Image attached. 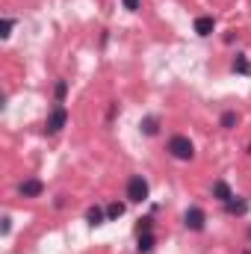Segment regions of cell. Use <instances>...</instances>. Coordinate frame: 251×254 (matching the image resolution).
Returning <instances> with one entry per match:
<instances>
[{
    "label": "cell",
    "mask_w": 251,
    "mask_h": 254,
    "mask_svg": "<svg viewBox=\"0 0 251 254\" xmlns=\"http://www.w3.org/2000/svg\"><path fill=\"white\" fill-rule=\"evenodd\" d=\"M122 3H125L127 12H139V9H142V3H139V0H122Z\"/></svg>",
    "instance_id": "18"
},
{
    "label": "cell",
    "mask_w": 251,
    "mask_h": 254,
    "mask_svg": "<svg viewBox=\"0 0 251 254\" xmlns=\"http://www.w3.org/2000/svg\"><path fill=\"white\" fill-rule=\"evenodd\" d=\"M65 125H68V110H65L63 104H57V107L51 110V116H48L45 133H60V130H63Z\"/></svg>",
    "instance_id": "3"
},
{
    "label": "cell",
    "mask_w": 251,
    "mask_h": 254,
    "mask_svg": "<svg viewBox=\"0 0 251 254\" xmlns=\"http://www.w3.org/2000/svg\"><path fill=\"white\" fill-rule=\"evenodd\" d=\"M169 154H172L175 160H184V163H187V160L195 157V145L189 142V136H181V133H178V136L169 139Z\"/></svg>",
    "instance_id": "1"
},
{
    "label": "cell",
    "mask_w": 251,
    "mask_h": 254,
    "mask_svg": "<svg viewBox=\"0 0 251 254\" xmlns=\"http://www.w3.org/2000/svg\"><path fill=\"white\" fill-rule=\"evenodd\" d=\"M213 198L222 201V204H228V201L234 198V192H231V187H228L225 181H216V184H213Z\"/></svg>",
    "instance_id": "8"
},
{
    "label": "cell",
    "mask_w": 251,
    "mask_h": 254,
    "mask_svg": "<svg viewBox=\"0 0 251 254\" xmlns=\"http://www.w3.org/2000/svg\"><path fill=\"white\" fill-rule=\"evenodd\" d=\"M122 216H125V204H122V201H113V204L107 207V219L113 222V219H122Z\"/></svg>",
    "instance_id": "12"
},
{
    "label": "cell",
    "mask_w": 251,
    "mask_h": 254,
    "mask_svg": "<svg viewBox=\"0 0 251 254\" xmlns=\"http://www.w3.org/2000/svg\"><path fill=\"white\" fill-rule=\"evenodd\" d=\"M237 122H240V116H237L234 110H228V113H222V127H225V130H231V127H237Z\"/></svg>",
    "instance_id": "14"
},
{
    "label": "cell",
    "mask_w": 251,
    "mask_h": 254,
    "mask_svg": "<svg viewBox=\"0 0 251 254\" xmlns=\"http://www.w3.org/2000/svg\"><path fill=\"white\" fill-rule=\"evenodd\" d=\"M154 228V219H139V234H151Z\"/></svg>",
    "instance_id": "17"
},
{
    "label": "cell",
    "mask_w": 251,
    "mask_h": 254,
    "mask_svg": "<svg viewBox=\"0 0 251 254\" xmlns=\"http://www.w3.org/2000/svg\"><path fill=\"white\" fill-rule=\"evenodd\" d=\"M234 71H237V74H251V63L246 60V57H243V54L234 60Z\"/></svg>",
    "instance_id": "13"
},
{
    "label": "cell",
    "mask_w": 251,
    "mask_h": 254,
    "mask_svg": "<svg viewBox=\"0 0 251 254\" xmlns=\"http://www.w3.org/2000/svg\"><path fill=\"white\" fill-rule=\"evenodd\" d=\"M54 95H57V101H60V104L65 101V95H68V83H65V80H60V83H57V89H54Z\"/></svg>",
    "instance_id": "16"
},
{
    "label": "cell",
    "mask_w": 251,
    "mask_h": 254,
    "mask_svg": "<svg viewBox=\"0 0 251 254\" xmlns=\"http://www.w3.org/2000/svg\"><path fill=\"white\" fill-rule=\"evenodd\" d=\"M225 210H228L231 216H246V213H249V201H246V198H237V195H234V198H231V201L225 204Z\"/></svg>",
    "instance_id": "6"
},
{
    "label": "cell",
    "mask_w": 251,
    "mask_h": 254,
    "mask_svg": "<svg viewBox=\"0 0 251 254\" xmlns=\"http://www.w3.org/2000/svg\"><path fill=\"white\" fill-rule=\"evenodd\" d=\"M86 222H89L92 228H95V225H104V222H107V210H101L98 204L89 207V210H86Z\"/></svg>",
    "instance_id": "9"
},
{
    "label": "cell",
    "mask_w": 251,
    "mask_h": 254,
    "mask_svg": "<svg viewBox=\"0 0 251 254\" xmlns=\"http://www.w3.org/2000/svg\"><path fill=\"white\" fill-rule=\"evenodd\" d=\"M154 246H157L154 234H139V246H136V252L139 254H151L154 252Z\"/></svg>",
    "instance_id": "10"
},
{
    "label": "cell",
    "mask_w": 251,
    "mask_h": 254,
    "mask_svg": "<svg viewBox=\"0 0 251 254\" xmlns=\"http://www.w3.org/2000/svg\"><path fill=\"white\" fill-rule=\"evenodd\" d=\"M184 225H187L189 231H204V225H207V213H204L201 207H189L187 213H184Z\"/></svg>",
    "instance_id": "4"
},
{
    "label": "cell",
    "mask_w": 251,
    "mask_h": 254,
    "mask_svg": "<svg viewBox=\"0 0 251 254\" xmlns=\"http://www.w3.org/2000/svg\"><path fill=\"white\" fill-rule=\"evenodd\" d=\"M127 198H130L133 204H142V201L148 198V181H145L142 175H133V178L127 181Z\"/></svg>",
    "instance_id": "2"
},
{
    "label": "cell",
    "mask_w": 251,
    "mask_h": 254,
    "mask_svg": "<svg viewBox=\"0 0 251 254\" xmlns=\"http://www.w3.org/2000/svg\"><path fill=\"white\" fill-rule=\"evenodd\" d=\"M45 192V184L39 181V178H30V181H24L21 187H18V195L21 198H39Z\"/></svg>",
    "instance_id": "5"
},
{
    "label": "cell",
    "mask_w": 251,
    "mask_h": 254,
    "mask_svg": "<svg viewBox=\"0 0 251 254\" xmlns=\"http://www.w3.org/2000/svg\"><path fill=\"white\" fill-rule=\"evenodd\" d=\"M216 30V21L210 18V15H201V18H195V33L198 36H210Z\"/></svg>",
    "instance_id": "7"
},
{
    "label": "cell",
    "mask_w": 251,
    "mask_h": 254,
    "mask_svg": "<svg viewBox=\"0 0 251 254\" xmlns=\"http://www.w3.org/2000/svg\"><path fill=\"white\" fill-rule=\"evenodd\" d=\"M12 27H15V21H12V18H3V21H0V36L9 39V36H12Z\"/></svg>",
    "instance_id": "15"
},
{
    "label": "cell",
    "mask_w": 251,
    "mask_h": 254,
    "mask_svg": "<svg viewBox=\"0 0 251 254\" xmlns=\"http://www.w3.org/2000/svg\"><path fill=\"white\" fill-rule=\"evenodd\" d=\"M249 240H251V228H249Z\"/></svg>",
    "instance_id": "19"
},
{
    "label": "cell",
    "mask_w": 251,
    "mask_h": 254,
    "mask_svg": "<svg viewBox=\"0 0 251 254\" xmlns=\"http://www.w3.org/2000/svg\"><path fill=\"white\" fill-rule=\"evenodd\" d=\"M142 133L145 136H157L160 133V119H154V116H148V119H142Z\"/></svg>",
    "instance_id": "11"
}]
</instances>
